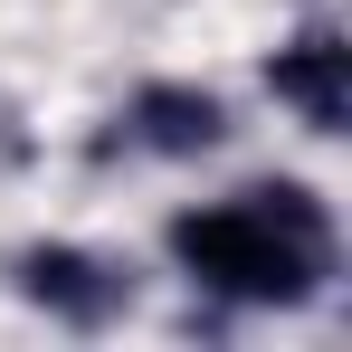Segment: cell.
Instances as JSON below:
<instances>
[{
    "instance_id": "obj_4",
    "label": "cell",
    "mask_w": 352,
    "mask_h": 352,
    "mask_svg": "<svg viewBox=\"0 0 352 352\" xmlns=\"http://www.w3.org/2000/svg\"><path fill=\"white\" fill-rule=\"evenodd\" d=\"M267 86H276V105H295L314 133H343L352 124V48L333 38V29L286 38V48L267 58Z\"/></svg>"
},
{
    "instance_id": "obj_3",
    "label": "cell",
    "mask_w": 352,
    "mask_h": 352,
    "mask_svg": "<svg viewBox=\"0 0 352 352\" xmlns=\"http://www.w3.org/2000/svg\"><path fill=\"white\" fill-rule=\"evenodd\" d=\"M124 143H143V153H162V162H190V153H219L229 143V96H210V86H133V105H124Z\"/></svg>"
},
{
    "instance_id": "obj_1",
    "label": "cell",
    "mask_w": 352,
    "mask_h": 352,
    "mask_svg": "<svg viewBox=\"0 0 352 352\" xmlns=\"http://www.w3.org/2000/svg\"><path fill=\"white\" fill-rule=\"evenodd\" d=\"M162 248L190 286L229 305H314L343 267V229L305 181H248L229 200H200L162 229Z\"/></svg>"
},
{
    "instance_id": "obj_2",
    "label": "cell",
    "mask_w": 352,
    "mask_h": 352,
    "mask_svg": "<svg viewBox=\"0 0 352 352\" xmlns=\"http://www.w3.org/2000/svg\"><path fill=\"white\" fill-rule=\"evenodd\" d=\"M10 286L29 295L38 314L76 324V333H105L115 314H133V267L96 257V248H67V238H48V248H19V257H10Z\"/></svg>"
}]
</instances>
